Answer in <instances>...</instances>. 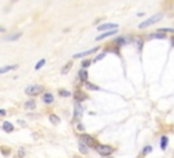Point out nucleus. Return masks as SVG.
<instances>
[{
  "label": "nucleus",
  "instance_id": "obj_1",
  "mask_svg": "<svg viewBox=\"0 0 174 158\" xmlns=\"http://www.w3.org/2000/svg\"><path fill=\"white\" fill-rule=\"evenodd\" d=\"M161 19H163V14H154L151 18L146 19L144 22H142V23L139 25V29H146V27H148V26H151V25H154V23L159 22Z\"/></svg>",
  "mask_w": 174,
  "mask_h": 158
},
{
  "label": "nucleus",
  "instance_id": "obj_2",
  "mask_svg": "<svg viewBox=\"0 0 174 158\" xmlns=\"http://www.w3.org/2000/svg\"><path fill=\"white\" fill-rule=\"evenodd\" d=\"M42 90H44V87H42L41 84H30V86L26 87L25 93L27 95H37V94H40V93H42Z\"/></svg>",
  "mask_w": 174,
  "mask_h": 158
},
{
  "label": "nucleus",
  "instance_id": "obj_3",
  "mask_svg": "<svg viewBox=\"0 0 174 158\" xmlns=\"http://www.w3.org/2000/svg\"><path fill=\"white\" fill-rule=\"evenodd\" d=\"M95 150H97L101 155H103V157H108V155H110V154L113 153V147H110L108 144H99V143L97 144Z\"/></svg>",
  "mask_w": 174,
  "mask_h": 158
},
{
  "label": "nucleus",
  "instance_id": "obj_4",
  "mask_svg": "<svg viewBox=\"0 0 174 158\" xmlns=\"http://www.w3.org/2000/svg\"><path fill=\"white\" fill-rule=\"evenodd\" d=\"M80 140L83 143H86L87 146H94V147H97V143L94 140V138L90 136V135H86V134H83L82 136H80Z\"/></svg>",
  "mask_w": 174,
  "mask_h": 158
},
{
  "label": "nucleus",
  "instance_id": "obj_5",
  "mask_svg": "<svg viewBox=\"0 0 174 158\" xmlns=\"http://www.w3.org/2000/svg\"><path fill=\"white\" fill-rule=\"evenodd\" d=\"M117 23H103L101 26H98L99 32H109V30H116L117 29Z\"/></svg>",
  "mask_w": 174,
  "mask_h": 158
},
{
  "label": "nucleus",
  "instance_id": "obj_6",
  "mask_svg": "<svg viewBox=\"0 0 174 158\" xmlns=\"http://www.w3.org/2000/svg\"><path fill=\"white\" fill-rule=\"evenodd\" d=\"M97 51H98V47H95V48H92V49L84 51V52L75 53V55H74V57H75V59H76V57H86V56H88V55H91V53H94V52H97Z\"/></svg>",
  "mask_w": 174,
  "mask_h": 158
},
{
  "label": "nucleus",
  "instance_id": "obj_7",
  "mask_svg": "<svg viewBox=\"0 0 174 158\" xmlns=\"http://www.w3.org/2000/svg\"><path fill=\"white\" fill-rule=\"evenodd\" d=\"M116 33H117V29H116V30H109V32H105L103 34H101V36H98V37L95 38V40H97V41H101V40H103V38L110 37V36H114Z\"/></svg>",
  "mask_w": 174,
  "mask_h": 158
},
{
  "label": "nucleus",
  "instance_id": "obj_8",
  "mask_svg": "<svg viewBox=\"0 0 174 158\" xmlns=\"http://www.w3.org/2000/svg\"><path fill=\"white\" fill-rule=\"evenodd\" d=\"M75 100H76V102H82V101L86 100V94L82 90H76L75 91Z\"/></svg>",
  "mask_w": 174,
  "mask_h": 158
},
{
  "label": "nucleus",
  "instance_id": "obj_9",
  "mask_svg": "<svg viewBox=\"0 0 174 158\" xmlns=\"http://www.w3.org/2000/svg\"><path fill=\"white\" fill-rule=\"evenodd\" d=\"M42 102L46 104V105L52 104V102H53V95H52L51 93H45V94L42 95Z\"/></svg>",
  "mask_w": 174,
  "mask_h": 158
},
{
  "label": "nucleus",
  "instance_id": "obj_10",
  "mask_svg": "<svg viewBox=\"0 0 174 158\" xmlns=\"http://www.w3.org/2000/svg\"><path fill=\"white\" fill-rule=\"evenodd\" d=\"M79 78H80V80L84 82V83L87 82V79H88V72H87L86 68H82L80 71H79Z\"/></svg>",
  "mask_w": 174,
  "mask_h": 158
},
{
  "label": "nucleus",
  "instance_id": "obj_11",
  "mask_svg": "<svg viewBox=\"0 0 174 158\" xmlns=\"http://www.w3.org/2000/svg\"><path fill=\"white\" fill-rule=\"evenodd\" d=\"M1 128H3V131H4V132H11L12 130H14V126L11 124L10 121H3V126H1Z\"/></svg>",
  "mask_w": 174,
  "mask_h": 158
},
{
  "label": "nucleus",
  "instance_id": "obj_12",
  "mask_svg": "<svg viewBox=\"0 0 174 158\" xmlns=\"http://www.w3.org/2000/svg\"><path fill=\"white\" fill-rule=\"evenodd\" d=\"M16 68H18V64H12V65H5V67H3V68H0V74L3 75V74H5V72L11 71V70H16Z\"/></svg>",
  "mask_w": 174,
  "mask_h": 158
},
{
  "label": "nucleus",
  "instance_id": "obj_13",
  "mask_svg": "<svg viewBox=\"0 0 174 158\" xmlns=\"http://www.w3.org/2000/svg\"><path fill=\"white\" fill-rule=\"evenodd\" d=\"M25 109H27V111H33V109H34V108H36V101L34 100H29V101H26L25 102Z\"/></svg>",
  "mask_w": 174,
  "mask_h": 158
},
{
  "label": "nucleus",
  "instance_id": "obj_14",
  "mask_svg": "<svg viewBox=\"0 0 174 158\" xmlns=\"http://www.w3.org/2000/svg\"><path fill=\"white\" fill-rule=\"evenodd\" d=\"M148 38H152V40H166V36L165 33H155V34H150Z\"/></svg>",
  "mask_w": 174,
  "mask_h": 158
},
{
  "label": "nucleus",
  "instance_id": "obj_15",
  "mask_svg": "<svg viewBox=\"0 0 174 158\" xmlns=\"http://www.w3.org/2000/svg\"><path fill=\"white\" fill-rule=\"evenodd\" d=\"M82 116V106H80V102H75V117Z\"/></svg>",
  "mask_w": 174,
  "mask_h": 158
},
{
  "label": "nucleus",
  "instance_id": "obj_16",
  "mask_svg": "<svg viewBox=\"0 0 174 158\" xmlns=\"http://www.w3.org/2000/svg\"><path fill=\"white\" fill-rule=\"evenodd\" d=\"M79 151H80L82 154H87V153H88V146H87L86 143H83L82 140L79 142Z\"/></svg>",
  "mask_w": 174,
  "mask_h": 158
},
{
  "label": "nucleus",
  "instance_id": "obj_17",
  "mask_svg": "<svg viewBox=\"0 0 174 158\" xmlns=\"http://www.w3.org/2000/svg\"><path fill=\"white\" fill-rule=\"evenodd\" d=\"M21 33H15V34H12V36H10V37H5L4 40L5 41H16V40H19L21 38Z\"/></svg>",
  "mask_w": 174,
  "mask_h": 158
},
{
  "label": "nucleus",
  "instance_id": "obj_18",
  "mask_svg": "<svg viewBox=\"0 0 174 158\" xmlns=\"http://www.w3.org/2000/svg\"><path fill=\"white\" fill-rule=\"evenodd\" d=\"M167 142H169L167 136L161 138V149H162V150H166V147H167Z\"/></svg>",
  "mask_w": 174,
  "mask_h": 158
},
{
  "label": "nucleus",
  "instance_id": "obj_19",
  "mask_svg": "<svg viewBox=\"0 0 174 158\" xmlns=\"http://www.w3.org/2000/svg\"><path fill=\"white\" fill-rule=\"evenodd\" d=\"M86 89L87 90H91V91H97V90H101L98 86H95L94 83H90V82H86Z\"/></svg>",
  "mask_w": 174,
  "mask_h": 158
},
{
  "label": "nucleus",
  "instance_id": "obj_20",
  "mask_svg": "<svg viewBox=\"0 0 174 158\" xmlns=\"http://www.w3.org/2000/svg\"><path fill=\"white\" fill-rule=\"evenodd\" d=\"M49 121L53 123V124H59V123H60V117L57 116V115H51V116H49Z\"/></svg>",
  "mask_w": 174,
  "mask_h": 158
},
{
  "label": "nucleus",
  "instance_id": "obj_21",
  "mask_svg": "<svg viewBox=\"0 0 174 158\" xmlns=\"http://www.w3.org/2000/svg\"><path fill=\"white\" fill-rule=\"evenodd\" d=\"M45 63H46V60H45V59H41V60H40V61H38V63L36 64V67H34V70H37V71H38V70H41V67H42V65H44Z\"/></svg>",
  "mask_w": 174,
  "mask_h": 158
},
{
  "label": "nucleus",
  "instance_id": "obj_22",
  "mask_svg": "<svg viewBox=\"0 0 174 158\" xmlns=\"http://www.w3.org/2000/svg\"><path fill=\"white\" fill-rule=\"evenodd\" d=\"M71 67H72V63L69 61V63H67V65H64V68L61 70V74H67L69 70H71Z\"/></svg>",
  "mask_w": 174,
  "mask_h": 158
},
{
  "label": "nucleus",
  "instance_id": "obj_23",
  "mask_svg": "<svg viewBox=\"0 0 174 158\" xmlns=\"http://www.w3.org/2000/svg\"><path fill=\"white\" fill-rule=\"evenodd\" d=\"M159 32L161 33H174V29H171V27H162V29H159Z\"/></svg>",
  "mask_w": 174,
  "mask_h": 158
},
{
  "label": "nucleus",
  "instance_id": "obj_24",
  "mask_svg": "<svg viewBox=\"0 0 174 158\" xmlns=\"http://www.w3.org/2000/svg\"><path fill=\"white\" fill-rule=\"evenodd\" d=\"M59 94L61 95V97H69V95H71V93H69V91H67V90H59Z\"/></svg>",
  "mask_w": 174,
  "mask_h": 158
},
{
  "label": "nucleus",
  "instance_id": "obj_25",
  "mask_svg": "<svg viewBox=\"0 0 174 158\" xmlns=\"http://www.w3.org/2000/svg\"><path fill=\"white\" fill-rule=\"evenodd\" d=\"M103 57H105V53H101V55H98L97 57L94 59V61H98V60H102Z\"/></svg>",
  "mask_w": 174,
  "mask_h": 158
},
{
  "label": "nucleus",
  "instance_id": "obj_26",
  "mask_svg": "<svg viewBox=\"0 0 174 158\" xmlns=\"http://www.w3.org/2000/svg\"><path fill=\"white\" fill-rule=\"evenodd\" d=\"M88 65H90V60H84V61L82 63V67H83V68H86V67H88Z\"/></svg>",
  "mask_w": 174,
  "mask_h": 158
},
{
  "label": "nucleus",
  "instance_id": "obj_27",
  "mask_svg": "<svg viewBox=\"0 0 174 158\" xmlns=\"http://www.w3.org/2000/svg\"><path fill=\"white\" fill-rule=\"evenodd\" d=\"M150 151H151V147H150V146H147V147L144 149V154H147V153H150Z\"/></svg>",
  "mask_w": 174,
  "mask_h": 158
},
{
  "label": "nucleus",
  "instance_id": "obj_28",
  "mask_svg": "<svg viewBox=\"0 0 174 158\" xmlns=\"http://www.w3.org/2000/svg\"><path fill=\"white\" fill-rule=\"evenodd\" d=\"M1 151H3V154H4V155H8V150H7V149H1Z\"/></svg>",
  "mask_w": 174,
  "mask_h": 158
},
{
  "label": "nucleus",
  "instance_id": "obj_29",
  "mask_svg": "<svg viewBox=\"0 0 174 158\" xmlns=\"http://www.w3.org/2000/svg\"><path fill=\"white\" fill-rule=\"evenodd\" d=\"M78 130H79V131H83V126H82V124H78Z\"/></svg>",
  "mask_w": 174,
  "mask_h": 158
},
{
  "label": "nucleus",
  "instance_id": "obj_30",
  "mask_svg": "<svg viewBox=\"0 0 174 158\" xmlns=\"http://www.w3.org/2000/svg\"><path fill=\"white\" fill-rule=\"evenodd\" d=\"M0 115H1V116H5V109H1V111H0Z\"/></svg>",
  "mask_w": 174,
  "mask_h": 158
},
{
  "label": "nucleus",
  "instance_id": "obj_31",
  "mask_svg": "<svg viewBox=\"0 0 174 158\" xmlns=\"http://www.w3.org/2000/svg\"><path fill=\"white\" fill-rule=\"evenodd\" d=\"M173 45H174V40H173Z\"/></svg>",
  "mask_w": 174,
  "mask_h": 158
}]
</instances>
